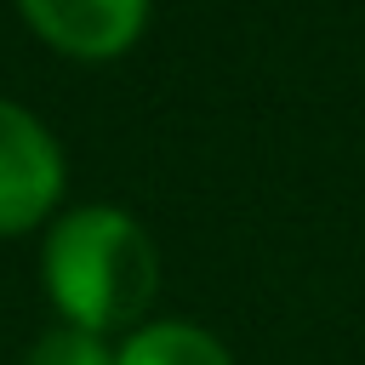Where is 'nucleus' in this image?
<instances>
[{"instance_id": "1", "label": "nucleus", "mask_w": 365, "mask_h": 365, "mask_svg": "<svg viewBox=\"0 0 365 365\" xmlns=\"http://www.w3.org/2000/svg\"><path fill=\"white\" fill-rule=\"evenodd\" d=\"M46 297L68 325L125 331L148 314L160 285V251L148 228L120 205H74L46 228L40 245Z\"/></svg>"}, {"instance_id": "2", "label": "nucleus", "mask_w": 365, "mask_h": 365, "mask_svg": "<svg viewBox=\"0 0 365 365\" xmlns=\"http://www.w3.org/2000/svg\"><path fill=\"white\" fill-rule=\"evenodd\" d=\"M63 200V148L17 103L0 97V240L40 228Z\"/></svg>"}, {"instance_id": "3", "label": "nucleus", "mask_w": 365, "mask_h": 365, "mask_svg": "<svg viewBox=\"0 0 365 365\" xmlns=\"http://www.w3.org/2000/svg\"><path fill=\"white\" fill-rule=\"evenodd\" d=\"M17 11L51 51L80 63L131 51L148 23V0H17Z\"/></svg>"}, {"instance_id": "4", "label": "nucleus", "mask_w": 365, "mask_h": 365, "mask_svg": "<svg viewBox=\"0 0 365 365\" xmlns=\"http://www.w3.org/2000/svg\"><path fill=\"white\" fill-rule=\"evenodd\" d=\"M114 365H234V359L211 331L188 319H148L114 348Z\"/></svg>"}, {"instance_id": "5", "label": "nucleus", "mask_w": 365, "mask_h": 365, "mask_svg": "<svg viewBox=\"0 0 365 365\" xmlns=\"http://www.w3.org/2000/svg\"><path fill=\"white\" fill-rule=\"evenodd\" d=\"M23 365H114V348H108L103 331H86V325L57 319L51 331L34 336V348H29Z\"/></svg>"}]
</instances>
